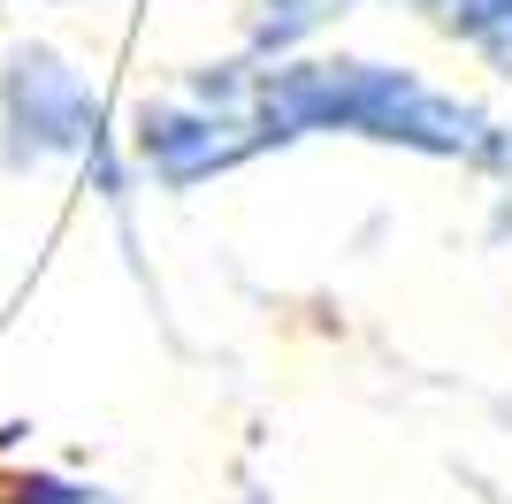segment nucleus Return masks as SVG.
<instances>
[{
    "mask_svg": "<svg viewBox=\"0 0 512 504\" xmlns=\"http://www.w3.org/2000/svg\"><path fill=\"white\" fill-rule=\"evenodd\" d=\"M115 146L107 107L54 46H16L0 69V153L16 168H62L100 161Z\"/></svg>",
    "mask_w": 512,
    "mask_h": 504,
    "instance_id": "nucleus-3",
    "label": "nucleus"
},
{
    "mask_svg": "<svg viewBox=\"0 0 512 504\" xmlns=\"http://www.w3.org/2000/svg\"><path fill=\"white\" fill-rule=\"evenodd\" d=\"M253 54H222V62H192L169 92L138 100L123 146L146 168V184L161 191H199L222 184L237 168L268 161V130H260L253 100Z\"/></svg>",
    "mask_w": 512,
    "mask_h": 504,
    "instance_id": "nucleus-2",
    "label": "nucleus"
},
{
    "mask_svg": "<svg viewBox=\"0 0 512 504\" xmlns=\"http://www.w3.org/2000/svg\"><path fill=\"white\" fill-rule=\"evenodd\" d=\"M428 23L444 31L467 62L512 84V0H428Z\"/></svg>",
    "mask_w": 512,
    "mask_h": 504,
    "instance_id": "nucleus-4",
    "label": "nucleus"
},
{
    "mask_svg": "<svg viewBox=\"0 0 512 504\" xmlns=\"http://www.w3.org/2000/svg\"><path fill=\"white\" fill-rule=\"evenodd\" d=\"M46 8H69V0H46Z\"/></svg>",
    "mask_w": 512,
    "mask_h": 504,
    "instance_id": "nucleus-8",
    "label": "nucleus"
},
{
    "mask_svg": "<svg viewBox=\"0 0 512 504\" xmlns=\"http://www.w3.org/2000/svg\"><path fill=\"white\" fill-rule=\"evenodd\" d=\"M383 8H406V16H428V0H383Z\"/></svg>",
    "mask_w": 512,
    "mask_h": 504,
    "instance_id": "nucleus-7",
    "label": "nucleus"
},
{
    "mask_svg": "<svg viewBox=\"0 0 512 504\" xmlns=\"http://www.w3.org/2000/svg\"><path fill=\"white\" fill-rule=\"evenodd\" d=\"M490 184H497V207L512 214V130H505V153L490 161Z\"/></svg>",
    "mask_w": 512,
    "mask_h": 504,
    "instance_id": "nucleus-6",
    "label": "nucleus"
},
{
    "mask_svg": "<svg viewBox=\"0 0 512 504\" xmlns=\"http://www.w3.org/2000/svg\"><path fill=\"white\" fill-rule=\"evenodd\" d=\"M253 100L268 153H291L306 138H344V146H383L413 161H451L490 176L505 153V130L482 100L459 84H436L413 62L352 54V46H299V54H253Z\"/></svg>",
    "mask_w": 512,
    "mask_h": 504,
    "instance_id": "nucleus-1",
    "label": "nucleus"
},
{
    "mask_svg": "<svg viewBox=\"0 0 512 504\" xmlns=\"http://www.w3.org/2000/svg\"><path fill=\"white\" fill-rule=\"evenodd\" d=\"M352 16V0H245V54H299L321 46L329 23Z\"/></svg>",
    "mask_w": 512,
    "mask_h": 504,
    "instance_id": "nucleus-5",
    "label": "nucleus"
}]
</instances>
